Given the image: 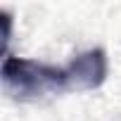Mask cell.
I'll list each match as a JSON object with an SVG mask.
<instances>
[{
	"label": "cell",
	"mask_w": 121,
	"mask_h": 121,
	"mask_svg": "<svg viewBox=\"0 0 121 121\" xmlns=\"http://www.w3.org/2000/svg\"><path fill=\"white\" fill-rule=\"evenodd\" d=\"M67 76H69V90H76V93L95 90L97 86H102L107 76V55L100 48H95L74 57L67 64Z\"/></svg>",
	"instance_id": "obj_2"
},
{
	"label": "cell",
	"mask_w": 121,
	"mask_h": 121,
	"mask_svg": "<svg viewBox=\"0 0 121 121\" xmlns=\"http://www.w3.org/2000/svg\"><path fill=\"white\" fill-rule=\"evenodd\" d=\"M3 81H5V88L14 93L19 100H31L48 93L69 90L67 67H50V64L24 59V57H5Z\"/></svg>",
	"instance_id": "obj_1"
}]
</instances>
